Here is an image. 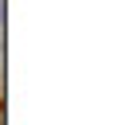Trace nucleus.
Returning <instances> with one entry per match:
<instances>
[]
</instances>
